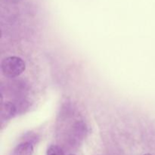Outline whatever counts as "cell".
I'll list each match as a JSON object with an SVG mask.
<instances>
[{"mask_svg":"<svg viewBox=\"0 0 155 155\" xmlns=\"http://www.w3.org/2000/svg\"><path fill=\"white\" fill-rule=\"evenodd\" d=\"M1 69L2 74L8 78L19 77L26 70V64L22 58L17 56L5 58L2 61Z\"/></svg>","mask_w":155,"mask_h":155,"instance_id":"1","label":"cell"},{"mask_svg":"<svg viewBox=\"0 0 155 155\" xmlns=\"http://www.w3.org/2000/svg\"><path fill=\"white\" fill-rule=\"evenodd\" d=\"M33 145L29 142H24L19 144L14 149L12 155H33Z\"/></svg>","mask_w":155,"mask_h":155,"instance_id":"2","label":"cell"},{"mask_svg":"<svg viewBox=\"0 0 155 155\" xmlns=\"http://www.w3.org/2000/svg\"><path fill=\"white\" fill-rule=\"evenodd\" d=\"M17 109L15 104L10 101H6L2 104L1 117L2 120L12 118L16 114Z\"/></svg>","mask_w":155,"mask_h":155,"instance_id":"3","label":"cell"},{"mask_svg":"<svg viewBox=\"0 0 155 155\" xmlns=\"http://www.w3.org/2000/svg\"><path fill=\"white\" fill-rule=\"evenodd\" d=\"M47 155H65L61 147L58 145H51L47 150Z\"/></svg>","mask_w":155,"mask_h":155,"instance_id":"4","label":"cell"},{"mask_svg":"<svg viewBox=\"0 0 155 155\" xmlns=\"http://www.w3.org/2000/svg\"><path fill=\"white\" fill-rule=\"evenodd\" d=\"M144 155H152L151 154H145Z\"/></svg>","mask_w":155,"mask_h":155,"instance_id":"5","label":"cell"},{"mask_svg":"<svg viewBox=\"0 0 155 155\" xmlns=\"http://www.w3.org/2000/svg\"><path fill=\"white\" fill-rule=\"evenodd\" d=\"M71 155H76V154H71Z\"/></svg>","mask_w":155,"mask_h":155,"instance_id":"6","label":"cell"}]
</instances>
